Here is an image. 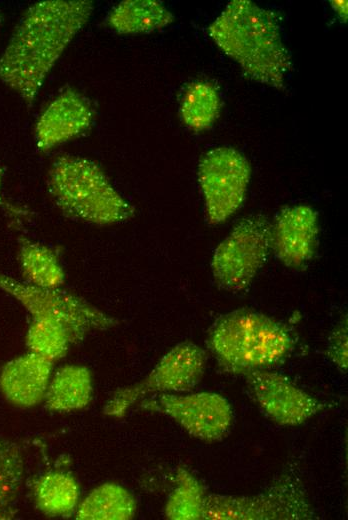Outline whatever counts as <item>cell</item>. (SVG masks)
Segmentation results:
<instances>
[{
  "mask_svg": "<svg viewBox=\"0 0 348 520\" xmlns=\"http://www.w3.org/2000/svg\"><path fill=\"white\" fill-rule=\"evenodd\" d=\"M92 11L87 0H47L29 7L0 56V80L30 106Z\"/></svg>",
  "mask_w": 348,
  "mask_h": 520,
  "instance_id": "obj_1",
  "label": "cell"
},
{
  "mask_svg": "<svg viewBox=\"0 0 348 520\" xmlns=\"http://www.w3.org/2000/svg\"><path fill=\"white\" fill-rule=\"evenodd\" d=\"M208 33L249 79L285 89L292 61L275 11L250 0H232L209 25Z\"/></svg>",
  "mask_w": 348,
  "mask_h": 520,
  "instance_id": "obj_2",
  "label": "cell"
},
{
  "mask_svg": "<svg viewBox=\"0 0 348 520\" xmlns=\"http://www.w3.org/2000/svg\"><path fill=\"white\" fill-rule=\"evenodd\" d=\"M296 343L286 324L250 308L221 315L210 327L206 339L219 367L224 372L243 376L283 363Z\"/></svg>",
  "mask_w": 348,
  "mask_h": 520,
  "instance_id": "obj_3",
  "label": "cell"
},
{
  "mask_svg": "<svg viewBox=\"0 0 348 520\" xmlns=\"http://www.w3.org/2000/svg\"><path fill=\"white\" fill-rule=\"evenodd\" d=\"M48 192L68 217L99 226L129 220L134 207L92 160L75 155L56 158L48 171Z\"/></svg>",
  "mask_w": 348,
  "mask_h": 520,
  "instance_id": "obj_4",
  "label": "cell"
},
{
  "mask_svg": "<svg viewBox=\"0 0 348 520\" xmlns=\"http://www.w3.org/2000/svg\"><path fill=\"white\" fill-rule=\"evenodd\" d=\"M317 518L295 465H288L262 492L248 496L208 493L201 520H311Z\"/></svg>",
  "mask_w": 348,
  "mask_h": 520,
  "instance_id": "obj_5",
  "label": "cell"
},
{
  "mask_svg": "<svg viewBox=\"0 0 348 520\" xmlns=\"http://www.w3.org/2000/svg\"><path fill=\"white\" fill-rule=\"evenodd\" d=\"M0 290L16 299L32 318L63 325L73 343L82 341L91 332L110 330L120 323L116 317L61 287H38L0 272Z\"/></svg>",
  "mask_w": 348,
  "mask_h": 520,
  "instance_id": "obj_6",
  "label": "cell"
},
{
  "mask_svg": "<svg viewBox=\"0 0 348 520\" xmlns=\"http://www.w3.org/2000/svg\"><path fill=\"white\" fill-rule=\"evenodd\" d=\"M271 251V221L262 214L242 218L219 243L211 258L217 286L229 292L247 289Z\"/></svg>",
  "mask_w": 348,
  "mask_h": 520,
  "instance_id": "obj_7",
  "label": "cell"
},
{
  "mask_svg": "<svg viewBox=\"0 0 348 520\" xmlns=\"http://www.w3.org/2000/svg\"><path fill=\"white\" fill-rule=\"evenodd\" d=\"M206 352L185 341L172 347L140 382L118 389L106 402L103 413L123 417L136 402L147 395L181 393L200 383L206 369Z\"/></svg>",
  "mask_w": 348,
  "mask_h": 520,
  "instance_id": "obj_8",
  "label": "cell"
},
{
  "mask_svg": "<svg viewBox=\"0 0 348 520\" xmlns=\"http://www.w3.org/2000/svg\"><path fill=\"white\" fill-rule=\"evenodd\" d=\"M197 174L209 223L227 221L245 200L251 177L249 161L235 148L216 147L201 157Z\"/></svg>",
  "mask_w": 348,
  "mask_h": 520,
  "instance_id": "obj_9",
  "label": "cell"
},
{
  "mask_svg": "<svg viewBox=\"0 0 348 520\" xmlns=\"http://www.w3.org/2000/svg\"><path fill=\"white\" fill-rule=\"evenodd\" d=\"M139 406L166 415L192 437L204 442L223 439L233 423L229 401L214 392L155 394L140 400Z\"/></svg>",
  "mask_w": 348,
  "mask_h": 520,
  "instance_id": "obj_10",
  "label": "cell"
},
{
  "mask_svg": "<svg viewBox=\"0 0 348 520\" xmlns=\"http://www.w3.org/2000/svg\"><path fill=\"white\" fill-rule=\"evenodd\" d=\"M249 394L273 422L299 426L328 408L329 404L295 385L286 376L268 370L244 375Z\"/></svg>",
  "mask_w": 348,
  "mask_h": 520,
  "instance_id": "obj_11",
  "label": "cell"
},
{
  "mask_svg": "<svg viewBox=\"0 0 348 520\" xmlns=\"http://www.w3.org/2000/svg\"><path fill=\"white\" fill-rule=\"evenodd\" d=\"M317 211L308 204L282 208L271 222V251L288 268L301 269L318 246Z\"/></svg>",
  "mask_w": 348,
  "mask_h": 520,
  "instance_id": "obj_12",
  "label": "cell"
},
{
  "mask_svg": "<svg viewBox=\"0 0 348 520\" xmlns=\"http://www.w3.org/2000/svg\"><path fill=\"white\" fill-rule=\"evenodd\" d=\"M93 111L78 92L60 93L40 115L35 128L39 150L47 152L85 132L92 124Z\"/></svg>",
  "mask_w": 348,
  "mask_h": 520,
  "instance_id": "obj_13",
  "label": "cell"
},
{
  "mask_svg": "<svg viewBox=\"0 0 348 520\" xmlns=\"http://www.w3.org/2000/svg\"><path fill=\"white\" fill-rule=\"evenodd\" d=\"M52 370L53 362L29 351L2 367L0 392L14 406H36L44 401Z\"/></svg>",
  "mask_w": 348,
  "mask_h": 520,
  "instance_id": "obj_14",
  "label": "cell"
},
{
  "mask_svg": "<svg viewBox=\"0 0 348 520\" xmlns=\"http://www.w3.org/2000/svg\"><path fill=\"white\" fill-rule=\"evenodd\" d=\"M93 396L91 371L84 365L68 364L52 374L44 397L52 412H72L85 408Z\"/></svg>",
  "mask_w": 348,
  "mask_h": 520,
  "instance_id": "obj_15",
  "label": "cell"
},
{
  "mask_svg": "<svg viewBox=\"0 0 348 520\" xmlns=\"http://www.w3.org/2000/svg\"><path fill=\"white\" fill-rule=\"evenodd\" d=\"M37 509L49 517L68 518L78 507L80 488L75 476L64 470H50L32 482Z\"/></svg>",
  "mask_w": 348,
  "mask_h": 520,
  "instance_id": "obj_16",
  "label": "cell"
},
{
  "mask_svg": "<svg viewBox=\"0 0 348 520\" xmlns=\"http://www.w3.org/2000/svg\"><path fill=\"white\" fill-rule=\"evenodd\" d=\"M174 21L173 14L156 0H125L108 14V26L120 34L150 33Z\"/></svg>",
  "mask_w": 348,
  "mask_h": 520,
  "instance_id": "obj_17",
  "label": "cell"
},
{
  "mask_svg": "<svg viewBox=\"0 0 348 520\" xmlns=\"http://www.w3.org/2000/svg\"><path fill=\"white\" fill-rule=\"evenodd\" d=\"M137 502L124 486L106 482L95 487L78 504L75 518L78 520H130L134 518Z\"/></svg>",
  "mask_w": 348,
  "mask_h": 520,
  "instance_id": "obj_18",
  "label": "cell"
},
{
  "mask_svg": "<svg viewBox=\"0 0 348 520\" xmlns=\"http://www.w3.org/2000/svg\"><path fill=\"white\" fill-rule=\"evenodd\" d=\"M222 107L217 87L209 81L190 83L180 101V117L186 127L194 132L209 129L220 116Z\"/></svg>",
  "mask_w": 348,
  "mask_h": 520,
  "instance_id": "obj_19",
  "label": "cell"
},
{
  "mask_svg": "<svg viewBox=\"0 0 348 520\" xmlns=\"http://www.w3.org/2000/svg\"><path fill=\"white\" fill-rule=\"evenodd\" d=\"M18 260L27 283L43 288H59L65 281L63 267L52 249L21 239Z\"/></svg>",
  "mask_w": 348,
  "mask_h": 520,
  "instance_id": "obj_20",
  "label": "cell"
},
{
  "mask_svg": "<svg viewBox=\"0 0 348 520\" xmlns=\"http://www.w3.org/2000/svg\"><path fill=\"white\" fill-rule=\"evenodd\" d=\"M25 476L21 447L0 436V520L15 517Z\"/></svg>",
  "mask_w": 348,
  "mask_h": 520,
  "instance_id": "obj_21",
  "label": "cell"
},
{
  "mask_svg": "<svg viewBox=\"0 0 348 520\" xmlns=\"http://www.w3.org/2000/svg\"><path fill=\"white\" fill-rule=\"evenodd\" d=\"M175 486L169 494L164 515L171 520H201L206 489L187 469L178 467L174 476Z\"/></svg>",
  "mask_w": 348,
  "mask_h": 520,
  "instance_id": "obj_22",
  "label": "cell"
},
{
  "mask_svg": "<svg viewBox=\"0 0 348 520\" xmlns=\"http://www.w3.org/2000/svg\"><path fill=\"white\" fill-rule=\"evenodd\" d=\"M29 351L51 362L63 358L73 340L68 330L61 324L42 318H33L26 333Z\"/></svg>",
  "mask_w": 348,
  "mask_h": 520,
  "instance_id": "obj_23",
  "label": "cell"
},
{
  "mask_svg": "<svg viewBox=\"0 0 348 520\" xmlns=\"http://www.w3.org/2000/svg\"><path fill=\"white\" fill-rule=\"evenodd\" d=\"M326 356L342 372L348 366V321L346 314L337 322L328 336Z\"/></svg>",
  "mask_w": 348,
  "mask_h": 520,
  "instance_id": "obj_24",
  "label": "cell"
},
{
  "mask_svg": "<svg viewBox=\"0 0 348 520\" xmlns=\"http://www.w3.org/2000/svg\"><path fill=\"white\" fill-rule=\"evenodd\" d=\"M331 6L333 10L336 12V14L339 16V18L343 21H347V1L346 0H332L330 1Z\"/></svg>",
  "mask_w": 348,
  "mask_h": 520,
  "instance_id": "obj_25",
  "label": "cell"
},
{
  "mask_svg": "<svg viewBox=\"0 0 348 520\" xmlns=\"http://www.w3.org/2000/svg\"><path fill=\"white\" fill-rule=\"evenodd\" d=\"M1 180H2V178H1V169H0V191H1ZM0 199H1V195H0Z\"/></svg>",
  "mask_w": 348,
  "mask_h": 520,
  "instance_id": "obj_26",
  "label": "cell"
}]
</instances>
